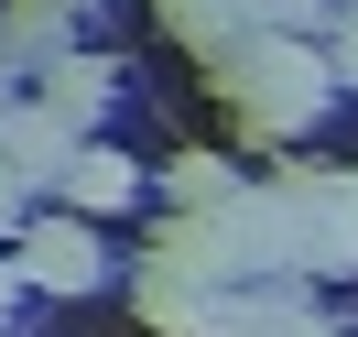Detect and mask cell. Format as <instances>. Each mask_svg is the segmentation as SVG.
<instances>
[{
  "label": "cell",
  "mask_w": 358,
  "mask_h": 337,
  "mask_svg": "<svg viewBox=\"0 0 358 337\" xmlns=\"http://www.w3.org/2000/svg\"><path fill=\"white\" fill-rule=\"evenodd\" d=\"M152 22L174 33V44L217 55V66H228V55L250 44V33H261V22H250V0H152Z\"/></svg>",
  "instance_id": "4"
},
{
  "label": "cell",
  "mask_w": 358,
  "mask_h": 337,
  "mask_svg": "<svg viewBox=\"0 0 358 337\" xmlns=\"http://www.w3.org/2000/svg\"><path fill=\"white\" fill-rule=\"evenodd\" d=\"M76 153H87V131H66V120H55L44 98L0 120V163H11L22 185H66V163H76Z\"/></svg>",
  "instance_id": "3"
},
{
  "label": "cell",
  "mask_w": 358,
  "mask_h": 337,
  "mask_svg": "<svg viewBox=\"0 0 358 337\" xmlns=\"http://www.w3.org/2000/svg\"><path fill=\"white\" fill-rule=\"evenodd\" d=\"M131 305H141V326H152V337H217V305H228V294L174 283V272H141V283H131Z\"/></svg>",
  "instance_id": "5"
},
{
  "label": "cell",
  "mask_w": 358,
  "mask_h": 337,
  "mask_svg": "<svg viewBox=\"0 0 358 337\" xmlns=\"http://www.w3.org/2000/svg\"><path fill=\"white\" fill-rule=\"evenodd\" d=\"M55 33H66L55 0H11V11H0V44H11V55H44V66H55V55H66Z\"/></svg>",
  "instance_id": "9"
},
{
  "label": "cell",
  "mask_w": 358,
  "mask_h": 337,
  "mask_svg": "<svg viewBox=\"0 0 358 337\" xmlns=\"http://www.w3.org/2000/svg\"><path fill=\"white\" fill-rule=\"evenodd\" d=\"M55 11H76V0H55Z\"/></svg>",
  "instance_id": "16"
},
{
  "label": "cell",
  "mask_w": 358,
  "mask_h": 337,
  "mask_svg": "<svg viewBox=\"0 0 358 337\" xmlns=\"http://www.w3.org/2000/svg\"><path fill=\"white\" fill-rule=\"evenodd\" d=\"M11 261H22V283H33V294H87L98 272H109V250H98V228H87V218H33L22 240H11Z\"/></svg>",
  "instance_id": "2"
},
{
  "label": "cell",
  "mask_w": 358,
  "mask_h": 337,
  "mask_svg": "<svg viewBox=\"0 0 358 337\" xmlns=\"http://www.w3.org/2000/svg\"><path fill=\"white\" fill-rule=\"evenodd\" d=\"M109 55H55V66H44V88H33V98H44V109L55 120H66V131H98V109H109Z\"/></svg>",
  "instance_id": "6"
},
{
  "label": "cell",
  "mask_w": 358,
  "mask_h": 337,
  "mask_svg": "<svg viewBox=\"0 0 358 337\" xmlns=\"http://www.w3.org/2000/svg\"><path fill=\"white\" fill-rule=\"evenodd\" d=\"M326 66H336V88H358V0L336 11V33H326Z\"/></svg>",
  "instance_id": "11"
},
{
  "label": "cell",
  "mask_w": 358,
  "mask_h": 337,
  "mask_svg": "<svg viewBox=\"0 0 358 337\" xmlns=\"http://www.w3.org/2000/svg\"><path fill=\"white\" fill-rule=\"evenodd\" d=\"M326 88H336V66H326V44H304V33H250V44L217 66V98L239 109L250 142H293L315 109H326Z\"/></svg>",
  "instance_id": "1"
},
{
  "label": "cell",
  "mask_w": 358,
  "mask_h": 337,
  "mask_svg": "<svg viewBox=\"0 0 358 337\" xmlns=\"http://www.w3.org/2000/svg\"><path fill=\"white\" fill-rule=\"evenodd\" d=\"M22 228H33V218H22V174L0 163V240H22Z\"/></svg>",
  "instance_id": "12"
},
{
  "label": "cell",
  "mask_w": 358,
  "mask_h": 337,
  "mask_svg": "<svg viewBox=\"0 0 358 337\" xmlns=\"http://www.w3.org/2000/svg\"><path fill=\"white\" fill-rule=\"evenodd\" d=\"M326 11H336V0H250V22H261V33H315Z\"/></svg>",
  "instance_id": "10"
},
{
  "label": "cell",
  "mask_w": 358,
  "mask_h": 337,
  "mask_svg": "<svg viewBox=\"0 0 358 337\" xmlns=\"http://www.w3.org/2000/svg\"><path fill=\"white\" fill-rule=\"evenodd\" d=\"M293 337H326V326H293Z\"/></svg>",
  "instance_id": "15"
},
{
  "label": "cell",
  "mask_w": 358,
  "mask_h": 337,
  "mask_svg": "<svg viewBox=\"0 0 358 337\" xmlns=\"http://www.w3.org/2000/svg\"><path fill=\"white\" fill-rule=\"evenodd\" d=\"M0 66H11V44H0ZM0 120H11V98H0Z\"/></svg>",
  "instance_id": "14"
},
{
  "label": "cell",
  "mask_w": 358,
  "mask_h": 337,
  "mask_svg": "<svg viewBox=\"0 0 358 337\" xmlns=\"http://www.w3.org/2000/svg\"><path fill=\"white\" fill-rule=\"evenodd\" d=\"M163 196H174V207H228V196H239V174H228V153H174Z\"/></svg>",
  "instance_id": "8"
},
{
  "label": "cell",
  "mask_w": 358,
  "mask_h": 337,
  "mask_svg": "<svg viewBox=\"0 0 358 337\" xmlns=\"http://www.w3.org/2000/svg\"><path fill=\"white\" fill-rule=\"evenodd\" d=\"M11 283H22V261H0V305H11Z\"/></svg>",
  "instance_id": "13"
},
{
  "label": "cell",
  "mask_w": 358,
  "mask_h": 337,
  "mask_svg": "<svg viewBox=\"0 0 358 337\" xmlns=\"http://www.w3.org/2000/svg\"><path fill=\"white\" fill-rule=\"evenodd\" d=\"M141 196V163L120 153V142H87V153L66 163V207L76 218H109V207H131Z\"/></svg>",
  "instance_id": "7"
}]
</instances>
